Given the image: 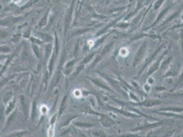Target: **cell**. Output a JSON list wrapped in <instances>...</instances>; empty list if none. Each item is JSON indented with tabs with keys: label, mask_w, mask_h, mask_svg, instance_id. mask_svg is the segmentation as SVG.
<instances>
[{
	"label": "cell",
	"mask_w": 183,
	"mask_h": 137,
	"mask_svg": "<svg viewBox=\"0 0 183 137\" xmlns=\"http://www.w3.org/2000/svg\"><path fill=\"white\" fill-rule=\"evenodd\" d=\"M128 50L126 49V48H122L120 50V56H123V57H125L128 55Z\"/></svg>",
	"instance_id": "4"
},
{
	"label": "cell",
	"mask_w": 183,
	"mask_h": 137,
	"mask_svg": "<svg viewBox=\"0 0 183 137\" xmlns=\"http://www.w3.org/2000/svg\"><path fill=\"white\" fill-rule=\"evenodd\" d=\"M15 104H16V100L14 98L9 100V102H8L7 106H6V114H8L9 113H10V112L14 109V107L15 106Z\"/></svg>",
	"instance_id": "2"
},
{
	"label": "cell",
	"mask_w": 183,
	"mask_h": 137,
	"mask_svg": "<svg viewBox=\"0 0 183 137\" xmlns=\"http://www.w3.org/2000/svg\"><path fill=\"white\" fill-rule=\"evenodd\" d=\"M72 6H73V4H72L71 7H70L69 10H68V13L66 16V19H65L66 31H67V29H68V27H69V26H70V19H71V15H72L71 13H72Z\"/></svg>",
	"instance_id": "1"
},
{
	"label": "cell",
	"mask_w": 183,
	"mask_h": 137,
	"mask_svg": "<svg viewBox=\"0 0 183 137\" xmlns=\"http://www.w3.org/2000/svg\"><path fill=\"white\" fill-rule=\"evenodd\" d=\"M47 14H46L44 17H43V19H42V20H40V22H39L38 26L42 27L43 26H45V24H46V22H47Z\"/></svg>",
	"instance_id": "5"
},
{
	"label": "cell",
	"mask_w": 183,
	"mask_h": 137,
	"mask_svg": "<svg viewBox=\"0 0 183 137\" xmlns=\"http://www.w3.org/2000/svg\"><path fill=\"white\" fill-rule=\"evenodd\" d=\"M21 1V0H12V2L14 4H18Z\"/></svg>",
	"instance_id": "8"
},
{
	"label": "cell",
	"mask_w": 183,
	"mask_h": 137,
	"mask_svg": "<svg viewBox=\"0 0 183 137\" xmlns=\"http://www.w3.org/2000/svg\"><path fill=\"white\" fill-rule=\"evenodd\" d=\"M55 132H54V127L53 126H51V127L49 128V129L48 130V136L49 137H53Z\"/></svg>",
	"instance_id": "3"
},
{
	"label": "cell",
	"mask_w": 183,
	"mask_h": 137,
	"mask_svg": "<svg viewBox=\"0 0 183 137\" xmlns=\"http://www.w3.org/2000/svg\"><path fill=\"white\" fill-rule=\"evenodd\" d=\"M34 51L35 52V54H36V55L37 56V57H38V58H40V54L41 53L40 52V51H39L38 48V46L36 45H34Z\"/></svg>",
	"instance_id": "7"
},
{
	"label": "cell",
	"mask_w": 183,
	"mask_h": 137,
	"mask_svg": "<svg viewBox=\"0 0 183 137\" xmlns=\"http://www.w3.org/2000/svg\"><path fill=\"white\" fill-rule=\"evenodd\" d=\"M40 111H41V113H42V114L43 115H47V113L48 112H49V110H48V108H47V107L46 106H44V105H43V106H41V109H40Z\"/></svg>",
	"instance_id": "6"
}]
</instances>
